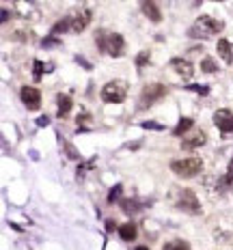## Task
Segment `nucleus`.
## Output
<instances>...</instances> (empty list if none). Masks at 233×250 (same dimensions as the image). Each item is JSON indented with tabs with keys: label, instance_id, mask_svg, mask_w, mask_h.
Returning a JSON list of instances; mask_svg holds the SVG:
<instances>
[{
	"label": "nucleus",
	"instance_id": "nucleus-27",
	"mask_svg": "<svg viewBox=\"0 0 233 250\" xmlns=\"http://www.w3.org/2000/svg\"><path fill=\"white\" fill-rule=\"evenodd\" d=\"M65 151H67V158H71V160H78L80 158V153L76 151V147L71 143H65Z\"/></svg>",
	"mask_w": 233,
	"mask_h": 250
},
{
	"label": "nucleus",
	"instance_id": "nucleus-25",
	"mask_svg": "<svg viewBox=\"0 0 233 250\" xmlns=\"http://www.w3.org/2000/svg\"><path fill=\"white\" fill-rule=\"evenodd\" d=\"M149 61H151V54H149V50H145V52H141V54L136 56V65L141 67V69H143L145 65H147Z\"/></svg>",
	"mask_w": 233,
	"mask_h": 250
},
{
	"label": "nucleus",
	"instance_id": "nucleus-8",
	"mask_svg": "<svg viewBox=\"0 0 233 250\" xmlns=\"http://www.w3.org/2000/svg\"><path fill=\"white\" fill-rule=\"evenodd\" d=\"M69 18H71V33H82V30L91 24L93 11H91V9H82V11L69 15Z\"/></svg>",
	"mask_w": 233,
	"mask_h": 250
},
{
	"label": "nucleus",
	"instance_id": "nucleus-33",
	"mask_svg": "<svg viewBox=\"0 0 233 250\" xmlns=\"http://www.w3.org/2000/svg\"><path fill=\"white\" fill-rule=\"evenodd\" d=\"M37 125H39V127H45V125H50V119L48 117H39L37 119Z\"/></svg>",
	"mask_w": 233,
	"mask_h": 250
},
{
	"label": "nucleus",
	"instance_id": "nucleus-9",
	"mask_svg": "<svg viewBox=\"0 0 233 250\" xmlns=\"http://www.w3.org/2000/svg\"><path fill=\"white\" fill-rule=\"evenodd\" d=\"M214 125L220 129L222 134H233V112L222 108L214 114Z\"/></svg>",
	"mask_w": 233,
	"mask_h": 250
},
{
	"label": "nucleus",
	"instance_id": "nucleus-4",
	"mask_svg": "<svg viewBox=\"0 0 233 250\" xmlns=\"http://www.w3.org/2000/svg\"><path fill=\"white\" fill-rule=\"evenodd\" d=\"M127 95V84L123 80H112L102 88V100L106 104H121Z\"/></svg>",
	"mask_w": 233,
	"mask_h": 250
},
{
	"label": "nucleus",
	"instance_id": "nucleus-20",
	"mask_svg": "<svg viewBox=\"0 0 233 250\" xmlns=\"http://www.w3.org/2000/svg\"><path fill=\"white\" fill-rule=\"evenodd\" d=\"M43 71H54V62H41V61H35V80H39Z\"/></svg>",
	"mask_w": 233,
	"mask_h": 250
},
{
	"label": "nucleus",
	"instance_id": "nucleus-19",
	"mask_svg": "<svg viewBox=\"0 0 233 250\" xmlns=\"http://www.w3.org/2000/svg\"><path fill=\"white\" fill-rule=\"evenodd\" d=\"M121 209L127 213H136V211H141L143 209V205L138 201H134V199H126V201H121Z\"/></svg>",
	"mask_w": 233,
	"mask_h": 250
},
{
	"label": "nucleus",
	"instance_id": "nucleus-29",
	"mask_svg": "<svg viewBox=\"0 0 233 250\" xmlns=\"http://www.w3.org/2000/svg\"><path fill=\"white\" fill-rule=\"evenodd\" d=\"M188 88H190V91H194V93H201V95H207V93H210V88H207V86H194V84H188Z\"/></svg>",
	"mask_w": 233,
	"mask_h": 250
},
{
	"label": "nucleus",
	"instance_id": "nucleus-18",
	"mask_svg": "<svg viewBox=\"0 0 233 250\" xmlns=\"http://www.w3.org/2000/svg\"><path fill=\"white\" fill-rule=\"evenodd\" d=\"M65 30H71V18L59 20V22L52 26V35H54V37H59V35H61V33H65Z\"/></svg>",
	"mask_w": 233,
	"mask_h": 250
},
{
	"label": "nucleus",
	"instance_id": "nucleus-14",
	"mask_svg": "<svg viewBox=\"0 0 233 250\" xmlns=\"http://www.w3.org/2000/svg\"><path fill=\"white\" fill-rule=\"evenodd\" d=\"M218 56L222 61L227 62V65H231L233 62V45H231V41L229 39H218Z\"/></svg>",
	"mask_w": 233,
	"mask_h": 250
},
{
	"label": "nucleus",
	"instance_id": "nucleus-31",
	"mask_svg": "<svg viewBox=\"0 0 233 250\" xmlns=\"http://www.w3.org/2000/svg\"><path fill=\"white\" fill-rule=\"evenodd\" d=\"M143 127H145V129H162V125H160V123H153V121H145Z\"/></svg>",
	"mask_w": 233,
	"mask_h": 250
},
{
	"label": "nucleus",
	"instance_id": "nucleus-28",
	"mask_svg": "<svg viewBox=\"0 0 233 250\" xmlns=\"http://www.w3.org/2000/svg\"><path fill=\"white\" fill-rule=\"evenodd\" d=\"M121 192H123V188H121V186H115V188H112L110 194H108V203H115L119 196H121Z\"/></svg>",
	"mask_w": 233,
	"mask_h": 250
},
{
	"label": "nucleus",
	"instance_id": "nucleus-30",
	"mask_svg": "<svg viewBox=\"0 0 233 250\" xmlns=\"http://www.w3.org/2000/svg\"><path fill=\"white\" fill-rule=\"evenodd\" d=\"M91 164H93V162H89V164H80V166H78V177H85V175H86V170L91 168Z\"/></svg>",
	"mask_w": 233,
	"mask_h": 250
},
{
	"label": "nucleus",
	"instance_id": "nucleus-6",
	"mask_svg": "<svg viewBox=\"0 0 233 250\" xmlns=\"http://www.w3.org/2000/svg\"><path fill=\"white\" fill-rule=\"evenodd\" d=\"M177 207L181 211H186V213H201V203L199 199H196V194L192 190H184L179 194V199H177Z\"/></svg>",
	"mask_w": 233,
	"mask_h": 250
},
{
	"label": "nucleus",
	"instance_id": "nucleus-12",
	"mask_svg": "<svg viewBox=\"0 0 233 250\" xmlns=\"http://www.w3.org/2000/svg\"><path fill=\"white\" fill-rule=\"evenodd\" d=\"M205 140H207V136L203 132H199V134H194V136H188V138L181 140V149H184V151L199 149V147H203V145H205Z\"/></svg>",
	"mask_w": 233,
	"mask_h": 250
},
{
	"label": "nucleus",
	"instance_id": "nucleus-13",
	"mask_svg": "<svg viewBox=\"0 0 233 250\" xmlns=\"http://www.w3.org/2000/svg\"><path fill=\"white\" fill-rule=\"evenodd\" d=\"M141 11L147 15L151 22H162V11H160V7L155 2H141Z\"/></svg>",
	"mask_w": 233,
	"mask_h": 250
},
{
	"label": "nucleus",
	"instance_id": "nucleus-35",
	"mask_svg": "<svg viewBox=\"0 0 233 250\" xmlns=\"http://www.w3.org/2000/svg\"><path fill=\"white\" fill-rule=\"evenodd\" d=\"M0 20H2V22H7V20H9V11H7V9H2V18H0Z\"/></svg>",
	"mask_w": 233,
	"mask_h": 250
},
{
	"label": "nucleus",
	"instance_id": "nucleus-34",
	"mask_svg": "<svg viewBox=\"0 0 233 250\" xmlns=\"http://www.w3.org/2000/svg\"><path fill=\"white\" fill-rule=\"evenodd\" d=\"M106 231H115V220H106Z\"/></svg>",
	"mask_w": 233,
	"mask_h": 250
},
{
	"label": "nucleus",
	"instance_id": "nucleus-26",
	"mask_svg": "<svg viewBox=\"0 0 233 250\" xmlns=\"http://www.w3.org/2000/svg\"><path fill=\"white\" fill-rule=\"evenodd\" d=\"M78 125H80V129H91V117L89 114H80L78 117Z\"/></svg>",
	"mask_w": 233,
	"mask_h": 250
},
{
	"label": "nucleus",
	"instance_id": "nucleus-32",
	"mask_svg": "<svg viewBox=\"0 0 233 250\" xmlns=\"http://www.w3.org/2000/svg\"><path fill=\"white\" fill-rule=\"evenodd\" d=\"M13 39L26 41V39H30V35H26V30H18V33H15V35H13Z\"/></svg>",
	"mask_w": 233,
	"mask_h": 250
},
{
	"label": "nucleus",
	"instance_id": "nucleus-21",
	"mask_svg": "<svg viewBox=\"0 0 233 250\" xmlns=\"http://www.w3.org/2000/svg\"><path fill=\"white\" fill-rule=\"evenodd\" d=\"M201 71H205V74H216V71H218V65H216L214 59H203L201 61Z\"/></svg>",
	"mask_w": 233,
	"mask_h": 250
},
{
	"label": "nucleus",
	"instance_id": "nucleus-23",
	"mask_svg": "<svg viewBox=\"0 0 233 250\" xmlns=\"http://www.w3.org/2000/svg\"><path fill=\"white\" fill-rule=\"evenodd\" d=\"M231 181H233V160L229 162V168H227V175L220 179V186H222V190H227V188L231 186Z\"/></svg>",
	"mask_w": 233,
	"mask_h": 250
},
{
	"label": "nucleus",
	"instance_id": "nucleus-17",
	"mask_svg": "<svg viewBox=\"0 0 233 250\" xmlns=\"http://www.w3.org/2000/svg\"><path fill=\"white\" fill-rule=\"evenodd\" d=\"M194 125V121L190 117H184V119H179V123L175 125V129H173V136H184L186 132H188L190 127Z\"/></svg>",
	"mask_w": 233,
	"mask_h": 250
},
{
	"label": "nucleus",
	"instance_id": "nucleus-16",
	"mask_svg": "<svg viewBox=\"0 0 233 250\" xmlns=\"http://www.w3.org/2000/svg\"><path fill=\"white\" fill-rule=\"evenodd\" d=\"M56 106H59V117H65V114L71 110V97L61 93V95L56 97Z\"/></svg>",
	"mask_w": 233,
	"mask_h": 250
},
{
	"label": "nucleus",
	"instance_id": "nucleus-10",
	"mask_svg": "<svg viewBox=\"0 0 233 250\" xmlns=\"http://www.w3.org/2000/svg\"><path fill=\"white\" fill-rule=\"evenodd\" d=\"M170 67H173L177 74L184 78V80H190V78L194 76V67H192V62L190 61H186V59H173L170 61Z\"/></svg>",
	"mask_w": 233,
	"mask_h": 250
},
{
	"label": "nucleus",
	"instance_id": "nucleus-36",
	"mask_svg": "<svg viewBox=\"0 0 233 250\" xmlns=\"http://www.w3.org/2000/svg\"><path fill=\"white\" fill-rule=\"evenodd\" d=\"M136 250H149V248H147V246H138Z\"/></svg>",
	"mask_w": 233,
	"mask_h": 250
},
{
	"label": "nucleus",
	"instance_id": "nucleus-22",
	"mask_svg": "<svg viewBox=\"0 0 233 250\" xmlns=\"http://www.w3.org/2000/svg\"><path fill=\"white\" fill-rule=\"evenodd\" d=\"M162 250H190V246L186 242H181V239H173V242L164 244Z\"/></svg>",
	"mask_w": 233,
	"mask_h": 250
},
{
	"label": "nucleus",
	"instance_id": "nucleus-7",
	"mask_svg": "<svg viewBox=\"0 0 233 250\" xmlns=\"http://www.w3.org/2000/svg\"><path fill=\"white\" fill-rule=\"evenodd\" d=\"M20 97H22L24 106L28 108V110H39V106H41V93L37 91V88L24 86L22 91H20Z\"/></svg>",
	"mask_w": 233,
	"mask_h": 250
},
{
	"label": "nucleus",
	"instance_id": "nucleus-5",
	"mask_svg": "<svg viewBox=\"0 0 233 250\" xmlns=\"http://www.w3.org/2000/svg\"><path fill=\"white\" fill-rule=\"evenodd\" d=\"M164 95H167V86H164V84H158V82H153V84H147V86L143 88V93H141V108L153 106V104L160 102Z\"/></svg>",
	"mask_w": 233,
	"mask_h": 250
},
{
	"label": "nucleus",
	"instance_id": "nucleus-3",
	"mask_svg": "<svg viewBox=\"0 0 233 250\" xmlns=\"http://www.w3.org/2000/svg\"><path fill=\"white\" fill-rule=\"evenodd\" d=\"M170 170H173L177 177H184V179H190V177H196L203 170V162L201 158H184V160H175L170 162Z\"/></svg>",
	"mask_w": 233,
	"mask_h": 250
},
{
	"label": "nucleus",
	"instance_id": "nucleus-1",
	"mask_svg": "<svg viewBox=\"0 0 233 250\" xmlns=\"http://www.w3.org/2000/svg\"><path fill=\"white\" fill-rule=\"evenodd\" d=\"M95 43L102 52L110 56H121L126 50V41L119 33H110V30H97L95 35Z\"/></svg>",
	"mask_w": 233,
	"mask_h": 250
},
{
	"label": "nucleus",
	"instance_id": "nucleus-24",
	"mask_svg": "<svg viewBox=\"0 0 233 250\" xmlns=\"http://www.w3.org/2000/svg\"><path fill=\"white\" fill-rule=\"evenodd\" d=\"M41 45H43V48H61V39L54 37V35H50V37H45L41 41Z\"/></svg>",
	"mask_w": 233,
	"mask_h": 250
},
{
	"label": "nucleus",
	"instance_id": "nucleus-2",
	"mask_svg": "<svg viewBox=\"0 0 233 250\" xmlns=\"http://www.w3.org/2000/svg\"><path fill=\"white\" fill-rule=\"evenodd\" d=\"M225 28V24L218 22V20H214L212 15H201L199 20H196V24L190 28V37H212L214 33H220V30Z\"/></svg>",
	"mask_w": 233,
	"mask_h": 250
},
{
	"label": "nucleus",
	"instance_id": "nucleus-11",
	"mask_svg": "<svg viewBox=\"0 0 233 250\" xmlns=\"http://www.w3.org/2000/svg\"><path fill=\"white\" fill-rule=\"evenodd\" d=\"M13 9H15V13L24 20H37L39 18V11L33 2H15Z\"/></svg>",
	"mask_w": 233,
	"mask_h": 250
},
{
	"label": "nucleus",
	"instance_id": "nucleus-15",
	"mask_svg": "<svg viewBox=\"0 0 233 250\" xmlns=\"http://www.w3.org/2000/svg\"><path fill=\"white\" fill-rule=\"evenodd\" d=\"M119 235H121L123 242H132V239L136 237V227H134V222H126V225L119 227Z\"/></svg>",
	"mask_w": 233,
	"mask_h": 250
}]
</instances>
